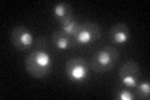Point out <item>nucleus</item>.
Returning <instances> with one entry per match:
<instances>
[{"label": "nucleus", "instance_id": "nucleus-9", "mask_svg": "<svg viewBox=\"0 0 150 100\" xmlns=\"http://www.w3.org/2000/svg\"><path fill=\"white\" fill-rule=\"evenodd\" d=\"M53 15L60 24V23H63L64 20H67V19L74 16V14H73L71 6H70L69 4H67V3H58L53 8Z\"/></svg>", "mask_w": 150, "mask_h": 100}, {"label": "nucleus", "instance_id": "nucleus-8", "mask_svg": "<svg viewBox=\"0 0 150 100\" xmlns=\"http://www.w3.org/2000/svg\"><path fill=\"white\" fill-rule=\"evenodd\" d=\"M51 41L55 45L56 49L59 50H68V49H73L75 48L74 45V39L71 36L67 35L65 33H63L62 30L55 31L53 36H51Z\"/></svg>", "mask_w": 150, "mask_h": 100}, {"label": "nucleus", "instance_id": "nucleus-6", "mask_svg": "<svg viewBox=\"0 0 150 100\" xmlns=\"http://www.w3.org/2000/svg\"><path fill=\"white\" fill-rule=\"evenodd\" d=\"M139 77H140V68L138 63H135L133 60L126 61L119 70L120 85L129 88L131 90H134V88L139 83Z\"/></svg>", "mask_w": 150, "mask_h": 100}, {"label": "nucleus", "instance_id": "nucleus-3", "mask_svg": "<svg viewBox=\"0 0 150 100\" xmlns=\"http://www.w3.org/2000/svg\"><path fill=\"white\" fill-rule=\"evenodd\" d=\"M100 36H101V29L98 24L91 23V21L79 23L78 30L73 38L74 45L75 46L89 45L94 41L99 40Z\"/></svg>", "mask_w": 150, "mask_h": 100}, {"label": "nucleus", "instance_id": "nucleus-10", "mask_svg": "<svg viewBox=\"0 0 150 100\" xmlns=\"http://www.w3.org/2000/svg\"><path fill=\"white\" fill-rule=\"evenodd\" d=\"M60 26H62L60 30H62L63 33H65V34L69 35V36L74 38L75 33H76V30H78L79 23L76 21V19H75L74 16H71V18L67 19V20H64L63 23H60Z\"/></svg>", "mask_w": 150, "mask_h": 100}, {"label": "nucleus", "instance_id": "nucleus-1", "mask_svg": "<svg viewBox=\"0 0 150 100\" xmlns=\"http://www.w3.org/2000/svg\"><path fill=\"white\" fill-rule=\"evenodd\" d=\"M25 69L31 77L43 79L53 70V58L49 51L48 43L43 36L36 38L34 48L25 59Z\"/></svg>", "mask_w": 150, "mask_h": 100}, {"label": "nucleus", "instance_id": "nucleus-11", "mask_svg": "<svg viewBox=\"0 0 150 100\" xmlns=\"http://www.w3.org/2000/svg\"><path fill=\"white\" fill-rule=\"evenodd\" d=\"M134 94L137 99H142V100H148L150 98V83L148 82H142L138 83L137 87L134 88Z\"/></svg>", "mask_w": 150, "mask_h": 100}, {"label": "nucleus", "instance_id": "nucleus-4", "mask_svg": "<svg viewBox=\"0 0 150 100\" xmlns=\"http://www.w3.org/2000/svg\"><path fill=\"white\" fill-rule=\"evenodd\" d=\"M35 36L26 26H15L10 33V41L15 49L20 51H29L35 45Z\"/></svg>", "mask_w": 150, "mask_h": 100}, {"label": "nucleus", "instance_id": "nucleus-5", "mask_svg": "<svg viewBox=\"0 0 150 100\" xmlns=\"http://www.w3.org/2000/svg\"><path fill=\"white\" fill-rule=\"evenodd\" d=\"M65 74L71 82L81 83L89 75L88 63L83 58H71L65 65Z\"/></svg>", "mask_w": 150, "mask_h": 100}, {"label": "nucleus", "instance_id": "nucleus-2", "mask_svg": "<svg viewBox=\"0 0 150 100\" xmlns=\"http://www.w3.org/2000/svg\"><path fill=\"white\" fill-rule=\"evenodd\" d=\"M119 60V51L114 46H104L93 55L90 68L96 73H108L112 70Z\"/></svg>", "mask_w": 150, "mask_h": 100}, {"label": "nucleus", "instance_id": "nucleus-7", "mask_svg": "<svg viewBox=\"0 0 150 100\" xmlns=\"http://www.w3.org/2000/svg\"><path fill=\"white\" fill-rule=\"evenodd\" d=\"M130 39V30L126 24L119 23L115 24L110 29V40L115 45H124Z\"/></svg>", "mask_w": 150, "mask_h": 100}, {"label": "nucleus", "instance_id": "nucleus-12", "mask_svg": "<svg viewBox=\"0 0 150 100\" xmlns=\"http://www.w3.org/2000/svg\"><path fill=\"white\" fill-rule=\"evenodd\" d=\"M114 98L119 99V100H133L135 99V94L131 89L125 88L123 85H120L119 88L115 89L114 91Z\"/></svg>", "mask_w": 150, "mask_h": 100}]
</instances>
